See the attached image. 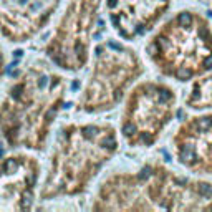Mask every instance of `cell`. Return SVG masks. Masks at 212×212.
Returning <instances> with one entry per match:
<instances>
[{
	"label": "cell",
	"instance_id": "cell-6",
	"mask_svg": "<svg viewBox=\"0 0 212 212\" xmlns=\"http://www.w3.org/2000/svg\"><path fill=\"white\" fill-rule=\"evenodd\" d=\"M118 134L129 148H151L172 116L174 93L156 81L134 85L123 99Z\"/></svg>",
	"mask_w": 212,
	"mask_h": 212
},
{
	"label": "cell",
	"instance_id": "cell-3",
	"mask_svg": "<svg viewBox=\"0 0 212 212\" xmlns=\"http://www.w3.org/2000/svg\"><path fill=\"white\" fill-rule=\"evenodd\" d=\"M75 109L81 116H101L123 103L128 91L143 75V61L126 43L104 38L96 43L86 65Z\"/></svg>",
	"mask_w": 212,
	"mask_h": 212
},
{
	"label": "cell",
	"instance_id": "cell-11",
	"mask_svg": "<svg viewBox=\"0 0 212 212\" xmlns=\"http://www.w3.org/2000/svg\"><path fill=\"white\" fill-rule=\"evenodd\" d=\"M174 20L177 22V25H181V27L194 25V17H192V13H189V12H179Z\"/></svg>",
	"mask_w": 212,
	"mask_h": 212
},
{
	"label": "cell",
	"instance_id": "cell-5",
	"mask_svg": "<svg viewBox=\"0 0 212 212\" xmlns=\"http://www.w3.org/2000/svg\"><path fill=\"white\" fill-rule=\"evenodd\" d=\"M103 0H63L43 45V56L63 73L86 70Z\"/></svg>",
	"mask_w": 212,
	"mask_h": 212
},
{
	"label": "cell",
	"instance_id": "cell-7",
	"mask_svg": "<svg viewBox=\"0 0 212 212\" xmlns=\"http://www.w3.org/2000/svg\"><path fill=\"white\" fill-rule=\"evenodd\" d=\"M43 162L30 151L0 157V210H30L38 201Z\"/></svg>",
	"mask_w": 212,
	"mask_h": 212
},
{
	"label": "cell",
	"instance_id": "cell-13",
	"mask_svg": "<svg viewBox=\"0 0 212 212\" xmlns=\"http://www.w3.org/2000/svg\"><path fill=\"white\" fill-rule=\"evenodd\" d=\"M194 128L197 129V131H201V133L209 131V129L212 128V119L210 118H199V119H196Z\"/></svg>",
	"mask_w": 212,
	"mask_h": 212
},
{
	"label": "cell",
	"instance_id": "cell-4",
	"mask_svg": "<svg viewBox=\"0 0 212 212\" xmlns=\"http://www.w3.org/2000/svg\"><path fill=\"white\" fill-rule=\"evenodd\" d=\"M186 182L184 177H171L152 164L116 169L101 176L88 207L91 210H171L179 201L177 187Z\"/></svg>",
	"mask_w": 212,
	"mask_h": 212
},
{
	"label": "cell",
	"instance_id": "cell-1",
	"mask_svg": "<svg viewBox=\"0 0 212 212\" xmlns=\"http://www.w3.org/2000/svg\"><path fill=\"white\" fill-rule=\"evenodd\" d=\"M66 96V73L45 56L23 63L0 95V138L13 151H46Z\"/></svg>",
	"mask_w": 212,
	"mask_h": 212
},
{
	"label": "cell",
	"instance_id": "cell-9",
	"mask_svg": "<svg viewBox=\"0 0 212 212\" xmlns=\"http://www.w3.org/2000/svg\"><path fill=\"white\" fill-rule=\"evenodd\" d=\"M169 0H103L106 18L123 42L144 37L166 12Z\"/></svg>",
	"mask_w": 212,
	"mask_h": 212
},
{
	"label": "cell",
	"instance_id": "cell-2",
	"mask_svg": "<svg viewBox=\"0 0 212 212\" xmlns=\"http://www.w3.org/2000/svg\"><path fill=\"white\" fill-rule=\"evenodd\" d=\"M46 149L38 201H75L91 191L116 157L119 134L109 121H66L55 129Z\"/></svg>",
	"mask_w": 212,
	"mask_h": 212
},
{
	"label": "cell",
	"instance_id": "cell-15",
	"mask_svg": "<svg viewBox=\"0 0 212 212\" xmlns=\"http://www.w3.org/2000/svg\"><path fill=\"white\" fill-rule=\"evenodd\" d=\"M202 65H204L207 70H212V55H207L204 58V61H202Z\"/></svg>",
	"mask_w": 212,
	"mask_h": 212
},
{
	"label": "cell",
	"instance_id": "cell-8",
	"mask_svg": "<svg viewBox=\"0 0 212 212\" xmlns=\"http://www.w3.org/2000/svg\"><path fill=\"white\" fill-rule=\"evenodd\" d=\"M63 0H0V37L20 45L32 42L50 25Z\"/></svg>",
	"mask_w": 212,
	"mask_h": 212
},
{
	"label": "cell",
	"instance_id": "cell-10",
	"mask_svg": "<svg viewBox=\"0 0 212 212\" xmlns=\"http://www.w3.org/2000/svg\"><path fill=\"white\" fill-rule=\"evenodd\" d=\"M5 70H7V51L3 46V40L0 37V86H2L3 76H5Z\"/></svg>",
	"mask_w": 212,
	"mask_h": 212
},
{
	"label": "cell",
	"instance_id": "cell-12",
	"mask_svg": "<svg viewBox=\"0 0 212 212\" xmlns=\"http://www.w3.org/2000/svg\"><path fill=\"white\" fill-rule=\"evenodd\" d=\"M192 75H194V71H192V68H189V66H181V68H177L174 71V78L179 80V81H189L192 78Z\"/></svg>",
	"mask_w": 212,
	"mask_h": 212
},
{
	"label": "cell",
	"instance_id": "cell-14",
	"mask_svg": "<svg viewBox=\"0 0 212 212\" xmlns=\"http://www.w3.org/2000/svg\"><path fill=\"white\" fill-rule=\"evenodd\" d=\"M197 192L202 196V197H212V186L207 184V182H201V184L196 186Z\"/></svg>",
	"mask_w": 212,
	"mask_h": 212
}]
</instances>
